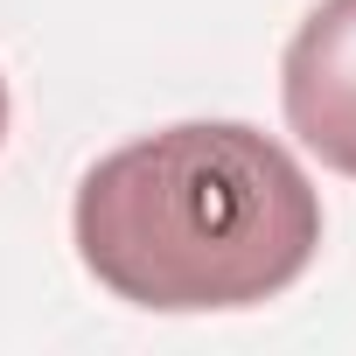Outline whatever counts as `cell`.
<instances>
[{
    "label": "cell",
    "mask_w": 356,
    "mask_h": 356,
    "mask_svg": "<svg viewBox=\"0 0 356 356\" xmlns=\"http://www.w3.org/2000/svg\"><path fill=\"white\" fill-rule=\"evenodd\" d=\"M84 273L147 314L280 300L321 252L307 168L245 119H182L84 168L70 203Z\"/></svg>",
    "instance_id": "obj_1"
},
{
    "label": "cell",
    "mask_w": 356,
    "mask_h": 356,
    "mask_svg": "<svg viewBox=\"0 0 356 356\" xmlns=\"http://www.w3.org/2000/svg\"><path fill=\"white\" fill-rule=\"evenodd\" d=\"M286 133L356 182V0H321L280 56Z\"/></svg>",
    "instance_id": "obj_2"
},
{
    "label": "cell",
    "mask_w": 356,
    "mask_h": 356,
    "mask_svg": "<svg viewBox=\"0 0 356 356\" xmlns=\"http://www.w3.org/2000/svg\"><path fill=\"white\" fill-rule=\"evenodd\" d=\"M0 140H8V77H0Z\"/></svg>",
    "instance_id": "obj_3"
}]
</instances>
